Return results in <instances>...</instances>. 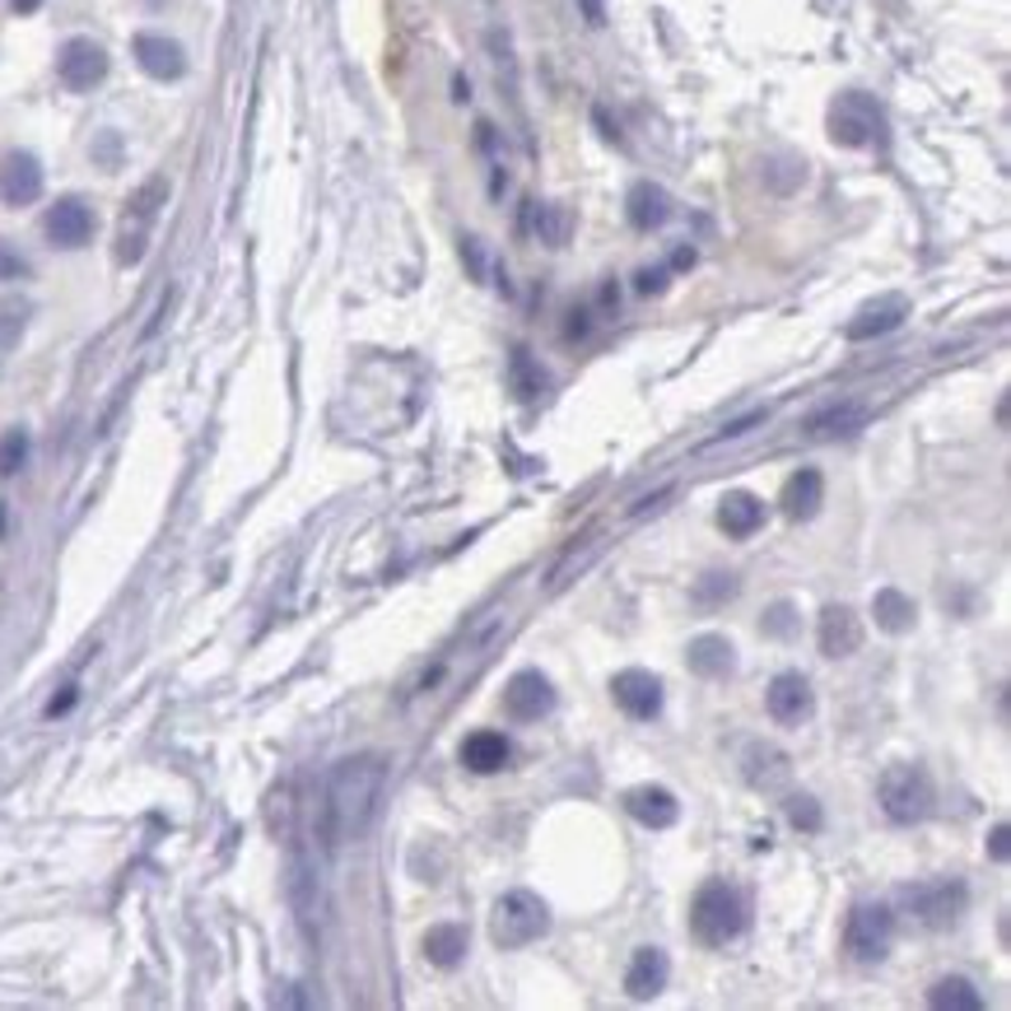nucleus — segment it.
I'll return each instance as SVG.
<instances>
[{"label":"nucleus","instance_id":"obj_16","mask_svg":"<svg viewBox=\"0 0 1011 1011\" xmlns=\"http://www.w3.org/2000/svg\"><path fill=\"white\" fill-rule=\"evenodd\" d=\"M131 52H136V65L149 75V80H183L187 75V52H183V42H173L164 33H136V42H131Z\"/></svg>","mask_w":1011,"mask_h":1011},{"label":"nucleus","instance_id":"obj_4","mask_svg":"<svg viewBox=\"0 0 1011 1011\" xmlns=\"http://www.w3.org/2000/svg\"><path fill=\"white\" fill-rule=\"evenodd\" d=\"M876 802H881L886 821L895 825H924L937 812V788L924 765H890L876 783Z\"/></svg>","mask_w":1011,"mask_h":1011},{"label":"nucleus","instance_id":"obj_5","mask_svg":"<svg viewBox=\"0 0 1011 1011\" xmlns=\"http://www.w3.org/2000/svg\"><path fill=\"white\" fill-rule=\"evenodd\" d=\"M164 200H168V177H149V183H141L136 192H131L126 210H122V224H117V243H112V257H117V266H136L145 257L149 234H154V219H159Z\"/></svg>","mask_w":1011,"mask_h":1011},{"label":"nucleus","instance_id":"obj_34","mask_svg":"<svg viewBox=\"0 0 1011 1011\" xmlns=\"http://www.w3.org/2000/svg\"><path fill=\"white\" fill-rule=\"evenodd\" d=\"M513 378H518V392H523V396H536V392L546 388V373L532 378V369H527V350H513Z\"/></svg>","mask_w":1011,"mask_h":1011},{"label":"nucleus","instance_id":"obj_25","mask_svg":"<svg viewBox=\"0 0 1011 1011\" xmlns=\"http://www.w3.org/2000/svg\"><path fill=\"white\" fill-rule=\"evenodd\" d=\"M909 318V303L900 299V295H890V299H881V303H867L858 318H853L848 327H844V336L848 341H871V336H886V331H895Z\"/></svg>","mask_w":1011,"mask_h":1011},{"label":"nucleus","instance_id":"obj_31","mask_svg":"<svg viewBox=\"0 0 1011 1011\" xmlns=\"http://www.w3.org/2000/svg\"><path fill=\"white\" fill-rule=\"evenodd\" d=\"M29 430H6L0 434V476H19L29 466Z\"/></svg>","mask_w":1011,"mask_h":1011},{"label":"nucleus","instance_id":"obj_40","mask_svg":"<svg viewBox=\"0 0 1011 1011\" xmlns=\"http://www.w3.org/2000/svg\"><path fill=\"white\" fill-rule=\"evenodd\" d=\"M14 10H24V14H29V10H38V0H14Z\"/></svg>","mask_w":1011,"mask_h":1011},{"label":"nucleus","instance_id":"obj_36","mask_svg":"<svg viewBox=\"0 0 1011 1011\" xmlns=\"http://www.w3.org/2000/svg\"><path fill=\"white\" fill-rule=\"evenodd\" d=\"M1007 835H1011L1007 825H993V839H988V853H993L998 863H1007Z\"/></svg>","mask_w":1011,"mask_h":1011},{"label":"nucleus","instance_id":"obj_20","mask_svg":"<svg viewBox=\"0 0 1011 1011\" xmlns=\"http://www.w3.org/2000/svg\"><path fill=\"white\" fill-rule=\"evenodd\" d=\"M671 979V960L662 947H639L635 960H629V974H625V993L635 1002H653Z\"/></svg>","mask_w":1011,"mask_h":1011},{"label":"nucleus","instance_id":"obj_21","mask_svg":"<svg viewBox=\"0 0 1011 1011\" xmlns=\"http://www.w3.org/2000/svg\"><path fill=\"white\" fill-rule=\"evenodd\" d=\"M718 527H723L732 541H746L765 527V499H755L746 489H732L723 504H718Z\"/></svg>","mask_w":1011,"mask_h":1011},{"label":"nucleus","instance_id":"obj_14","mask_svg":"<svg viewBox=\"0 0 1011 1011\" xmlns=\"http://www.w3.org/2000/svg\"><path fill=\"white\" fill-rule=\"evenodd\" d=\"M555 709V685L541 671H518L508 685H504V713L513 723H541V718Z\"/></svg>","mask_w":1011,"mask_h":1011},{"label":"nucleus","instance_id":"obj_29","mask_svg":"<svg viewBox=\"0 0 1011 1011\" xmlns=\"http://www.w3.org/2000/svg\"><path fill=\"white\" fill-rule=\"evenodd\" d=\"M863 424V411L858 406H829L812 420V439H839V434H853Z\"/></svg>","mask_w":1011,"mask_h":1011},{"label":"nucleus","instance_id":"obj_17","mask_svg":"<svg viewBox=\"0 0 1011 1011\" xmlns=\"http://www.w3.org/2000/svg\"><path fill=\"white\" fill-rule=\"evenodd\" d=\"M778 504H783V518H788V523H812L821 513V504H825V476L816 466L793 471V476L783 481Z\"/></svg>","mask_w":1011,"mask_h":1011},{"label":"nucleus","instance_id":"obj_28","mask_svg":"<svg viewBox=\"0 0 1011 1011\" xmlns=\"http://www.w3.org/2000/svg\"><path fill=\"white\" fill-rule=\"evenodd\" d=\"M928 1007H937V1011H983V998L970 979L951 974V979H937L928 988Z\"/></svg>","mask_w":1011,"mask_h":1011},{"label":"nucleus","instance_id":"obj_10","mask_svg":"<svg viewBox=\"0 0 1011 1011\" xmlns=\"http://www.w3.org/2000/svg\"><path fill=\"white\" fill-rule=\"evenodd\" d=\"M56 75L71 94H89V89H99L107 80V52L94 38H71L56 52Z\"/></svg>","mask_w":1011,"mask_h":1011},{"label":"nucleus","instance_id":"obj_24","mask_svg":"<svg viewBox=\"0 0 1011 1011\" xmlns=\"http://www.w3.org/2000/svg\"><path fill=\"white\" fill-rule=\"evenodd\" d=\"M625 215L639 234H653L671 219V196L658 183H635L629 187V200H625Z\"/></svg>","mask_w":1011,"mask_h":1011},{"label":"nucleus","instance_id":"obj_2","mask_svg":"<svg viewBox=\"0 0 1011 1011\" xmlns=\"http://www.w3.org/2000/svg\"><path fill=\"white\" fill-rule=\"evenodd\" d=\"M746 928V900H741V890L728 886V881H704L694 890L690 900V932L694 941H704V947H728V941L741 937Z\"/></svg>","mask_w":1011,"mask_h":1011},{"label":"nucleus","instance_id":"obj_27","mask_svg":"<svg viewBox=\"0 0 1011 1011\" xmlns=\"http://www.w3.org/2000/svg\"><path fill=\"white\" fill-rule=\"evenodd\" d=\"M871 616H876V629H886V635H909L918 620V606L900 588H881L871 597Z\"/></svg>","mask_w":1011,"mask_h":1011},{"label":"nucleus","instance_id":"obj_30","mask_svg":"<svg viewBox=\"0 0 1011 1011\" xmlns=\"http://www.w3.org/2000/svg\"><path fill=\"white\" fill-rule=\"evenodd\" d=\"M783 816H788L793 829H806V835H816V829L825 825V812H821V802L812 793H793L788 802H783Z\"/></svg>","mask_w":1011,"mask_h":1011},{"label":"nucleus","instance_id":"obj_1","mask_svg":"<svg viewBox=\"0 0 1011 1011\" xmlns=\"http://www.w3.org/2000/svg\"><path fill=\"white\" fill-rule=\"evenodd\" d=\"M383 783H388V765L378 755H354L331 770V778H327V839L331 844H354L369 835Z\"/></svg>","mask_w":1011,"mask_h":1011},{"label":"nucleus","instance_id":"obj_15","mask_svg":"<svg viewBox=\"0 0 1011 1011\" xmlns=\"http://www.w3.org/2000/svg\"><path fill=\"white\" fill-rule=\"evenodd\" d=\"M816 643H821V653L825 658H853L863 648V620L853 616V606L835 601V606H825L821 620H816Z\"/></svg>","mask_w":1011,"mask_h":1011},{"label":"nucleus","instance_id":"obj_38","mask_svg":"<svg viewBox=\"0 0 1011 1011\" xmlns=\"http://www.w3.org/2000/svg\"><path fill=\"white\" fill-rule=\"evenodd\" d=\"M19 271H24V261H19V257H10L6 247H0V276H19Z\"/></svg>","mask_w":1011,"mask_h":1011},{"label":"nucleus","instance_id":"obj_23","mask_svg":"<svg viewBox=\"0 0 1011 1011\" xmlns=\"http://www.w3.org/2000/svg\"><path fill=\"white\" fill-rule=\"evenodd\" d=\"M741 774H746L751 788L774 793V788H783V783H788L793 765H788V755H783L778 746H765V741H751V746H746V765H741Z\"/></svg>","mask_w":1011,"mask_h":1011},{"label":"nucleus","instance_id":"obj_7","mask_svg":"<svg viewBox=\"0 0 1011 1011\" xmlns=\"http://www.w3.org/2000/svg\"><path fill=\"white\" fill-rule=\"evenodd\" d=\"M895 941V914L886 905H853L848 914V928H844V951L863 964L886 960Z\"/></svg>","mask_w":1011,"mask_h":1011},{"label":"nucleus","instance_id":"obj_22","mask_svg":"<svg viewBox=\"0 0 1011 1011\" xmlns=\"http://www.w3.org/2000/svg\"><path fill=\"white\" fill-rule=\"evenodd\" d=\"M508 760H513V746H508L504 732L481 728V732H471V736L462 741V765H466L471 774H499Z\"/></svg>","mask_w":1011,"mask_h":1011},{"label":"nucleus","instance_id":"obj_6","mask_svg":"<svg viewBox=\"0 0 1011 1011\" xmlns=\"http://www.w3.org/2000/svg\"><path fill=\"white\" fill-rule=\"evenodd\" d=\"M900 900H905V909L924 928H951L956 918L964 914V905H970V890H964L960 881H947V876H941V881H914V886H905Z\"/></svg>","mask_w":1011,"mask_h":1011},{"label":"nucleus","instance_id":"obj_35","mask_svg":"<svg viewBox=\"0 0 1011 1011\" xmlns=\"http://www.w3.org/2000/svg\"><path fill=\"white\" fill-rule=\"evenodd\" d=\"M75 700H80V690H75V685H65V694H56V700L48 704V718H61V713H65V709H71Z\"/></svg>","mask_w":1011,"mask_h":1011},{"label":"nucleus","instance_id":"obj_9","mask_svg":"<svg viewBox=\"0 0 1011 1011\" xmlns=\"http://www.w3.org/2000/svg\"><path fill=\"white\" fill-rule=\"evenodd\" d=\"M881 136V107L867 94H844L829 112V141H839L848 149H863Z\"/></svg>","mask_w":1011,"mask_h":1011},{"label":"nucleus","instance_id":"obj_37","mask_svg":"<svg viewBox=\"0 0 1011 1011\" xmlns=\"http://www.w3.org/2000/svg\"><path fill=\"white\" fill-rule=\"evenodd\" d=\"M662 285H667V271H643V276H639V289H643V295H658Z\"/></svg>","mask_w":1011,"mask_h":1011},{"label":"nucleus","instance_id":"obj_12","mask_svg":"<svg viewBox=\"0 0 1011 1011\" xmlns=\"http://www.w3.org/2000/svg\"><path fill=\"white\" fill-rule=\"evenodd\" d=\"M611 700L635 718V723H653V718L662 713V681L653 677V671H643V667H625L611 677Z\"/></svg>","mask_w":1011,"mask_h":1011},{"label":"nucleus","instance_id":"obj_32","mask_svg":"<svg viewBox=\"0 0 1011 1011\" xmlns=\"http://www.w3.org/2000/svg\"><path fill=\"white\" fill-rule=\"evenodd\" d=\"M736 597V574H704L700 582H694V601H704V606H718V601H728Z\"/></svg>","mask_w":1011,"mask_h":1011},{"label":"nucleus","instance_id":"obj_11","mask_svg":"<svg viewBox=\"0 0 1011 1011\" xmlns=\"http://www.w3.org/2000/svg\"><path fill=\"white\" fill-rule=\"evenodd\" d=\"M765 709L778 728H802L806 718L816 713V690L812 681L802 677V671H778L765 690Z\"/></svg>","mask_w":1011,"mask_h":1011},{"label":"nucleus","instance_id":"obj_13","mask_svg":"<svg viewBox=\"0 0 1011 1011\" xmlns=\"http://www.w3.org/2000/svg\"><path fill=\"white\" fill-rule=\"evenodd\" d=\"M42 196V164L29 149H6L0 154V206L24 210Z\"/></svg>","mask_w":1011,"mask_h":1011},{"label":"nucleus","instance_id":"obj_39","mask_svg":"<svg viewBox=\"0 0 1011 1011\" xmlns=\"http://www.w3.org/2000/svg\"><path fill=\"white\" fill-rule=\"evenodd\" d=\"M6 532H10V508L0 504V541H6Z\"/></svg>","mask_w":1011,"mask_h":1011},{"label":"nucleus","instance_id":"obj_19","mask_svg":"<svg viewBox=\"0 0 1011 1011\" xmlns=\"http://www.w3.org/2000/svg\"><path fill=\"white\" fill-rule=\"evenodd\" d=\"M685 667L704 681H728L736 671V648L728 635H694L685 648Z\"/></svg>","mask_w":1011,"mask_h":1011},{"label":"nucleus","instance_id":"obj_33","mask_svg":"<svg viewBox=\"0 0 1011 1011\" xmlns=\"http://www.w3.org/2000/svg\"><path fill=\"white\" fill-rule=\"evenodd\" d=\"M760 635H770V639H793L797 635V611L788 601H774L765 620H760Z\"/></svg>","mask_w":1011,"mask_h":1011},{"label":"nucleus","instance_id":"obj_18","mask_svg":"<svg viewBox=\"0 0 1011 1011\" xmlns=\"http://www.w3.org/2000/svg\"><path fill=\"white\" fill-rule=\"evenodd\" d=\"M625 812L635 816L648 829H671L681 821V802L671 788H658V783H639V788L625 793Z\"/></svg>","mask_w":1011,"mask_h":1011},{"label":"nucleus","instance_id":"obj_8","mask_svg":"<svg viewBox=\"0 0 1011 1011\" xmlns=\"http://www.w3.org/2000/svg\"><path fill=\"white\" fill-rule=\"evenodd\" d=\"M94 229H99V215H94V206H89L84 196H61L56 206L42 215V234H48V243L61 247V252L84 247L89 238H94Z\"/></svg>","mask_w":1011,"mask_h":1011},{"label":"nucleus","instance_id":"obj_26","mask_svg":"<svg viewBox=\"0 0 1011 1011\" xmlns=\"http://www.w3.org/2000/svg\"><path fill=\"white\" fill-rule=\"evenodd\" d=\"M424 960L439 964V970H457L462 956H466V928L462 924H434L424 932Z\"/></svg>","mask_w":1011,"mask_h":1011},{"label":"nucleus","instance_id":"obj_3","mask_svg":"<svg viewBox=\"0 0 1011 1011\" xmlns=\"http://www.w3.org/2000/svg\"><path fill=\"white\" fill-rule=\"evenodd\" d=\"M550 932V909L532 890H504L489 909V941L504 951H523Z\"/></svg>","mask_w":1011,"mask_h":1011}]
</instances>
